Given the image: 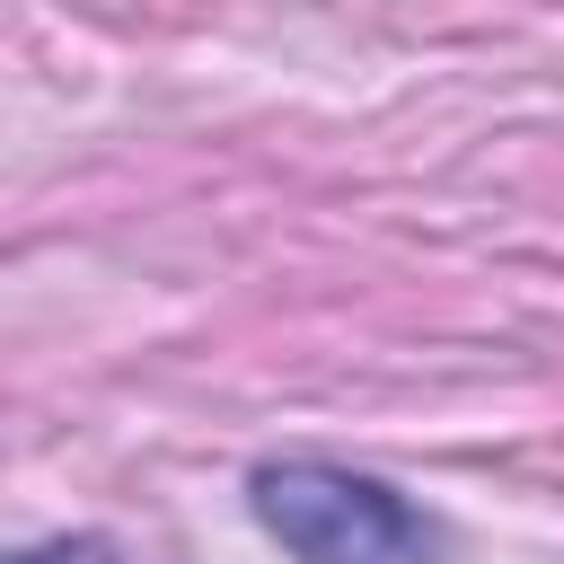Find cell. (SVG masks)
I'll return each mask as SVG.
<instances>
[{
  "instance_id": "6da1fadb",
  "label": "cell",
  "mask_w": 564,
  "mask_h": 564,
  "mask_svg": "<svg viewBox=\"0 0 564 564\" xmlns=\"http://www.w3.org/2000/svg\"><path fill=\"white\" fill-rule=\"evenodd\" d=\"M256 520L300 564H432L441 529L379 476L326 467V458H273L256 467Z\"/></svg>"
},
{
  "instance_id": "7a4b0ae2",
  "label": "cell",
  "mask_w": 564,
  "mask_h": 564,
  "mask_svg": "<svg viewBox=\"0 0 564 564\" xmlns=\"http://www.w3.org/2000/svg\"><path fill=\"white\" fill-rule=\"evenodd\" d=\"M18 564H106V546L97 538H53V546H26Z\"/></svg>"
}]
</instances>
